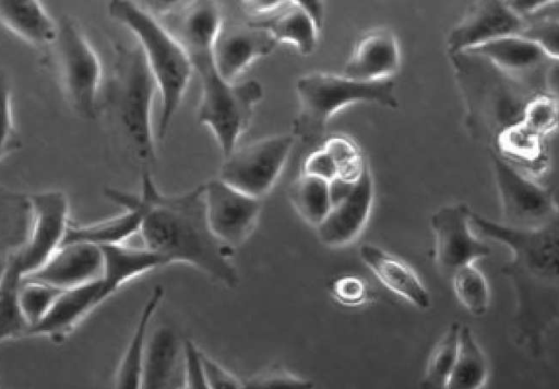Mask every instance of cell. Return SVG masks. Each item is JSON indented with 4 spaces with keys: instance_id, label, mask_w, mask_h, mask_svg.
<instances>
[{
    "instance_id": "obj_17",
    "label": "cell",
    "mask_w": 559,
    "mask_h": 389,
    "mask_svg": "<svg viewBox=\"0 0 559 389\" xmlns=\"http://www.w3.org/2000/svg\"><path fill=\"white\" fill-rule=\"evenodd\" d=\"M373 178L367 161L352 191L334 204L316 227L319 240L337 248L350 244L365 227L373 202Z\"/></svg>"
},
{
    "instance_id": "obj_43",
    "label": "cell",
    "mask_w": 559,
    "mask_h": 389,
    "mask_svg": "<svg viewBox=\"0 0 559 389\" xmlns=\"http://www.w3.org/2000/svg\"><path fill=\"white\" fill-rule=\"evenodd\" d=\"M180 389H209L200 364V349L189 339H183V379Z\"/></svg>"
},
{
    "instance_id": "obj_24",
    "label": "cell",
    "mask_w": 559,
    "mask_h": 389,
    "mask_svg": "<svg viewBox=\"0 0 559 389\" xmlns=\"http://www.w3.org/2000/svg\"><path fill=\"white\" fill-rule=\"evenodd\" d=\"M0 23L38 48L53 46L58 35V22L36 0H0Z\"/></svg>"
},
{
    "instance_id": "obj_44",
    "label": "cell",
    "mask_w": 559,
    "mask_h": 389,
    "mask_svg": "<svg viewBox=\"0 0 559 389\" xmlns=\"http://www.w3.org/2000/svg\"><path fill=\"white\" fill-rule=\"evenodd\" d=\"M302 174L331 181L337 177V168L329 153L321 149L311 152L302 165Z\"/></svg>"
},
{
    "instance_id": "obj_39",
    "label": "cell",
    "mask_w": 559,
    "mask_h": 389,
    "mask_svg": "<svg viewBox=\"0 0 559 389\" xmlns=\"http://www.w3.org/2000/svg\"><path fill=\"white\" fill-rule=\"evenodd\" d=\"M21 146L13 116L11 82L8 74L0 71V163Z\"/></svg>"
},
{
    "instance_id": "obj_18",
    "label": "cell",
    "mask_w": 559,
    "mask_h": 389,
    "mask_svg": "<svg viewBox=\"0 0 559 389\" xmlns=\"http://www.w3.org/2000/svg\"><path fill=\"white\" fill-rule=\"evenodd\" d=\"M111 295L100 279L63 290L44 318L33 326L27 337H45L62 343L79 323Z\"/></svg>"
},
{
    "instance_id": "obj_23",
    "label": "cell",
    "mask_w": 559,
    "mask_h": 389,
    "mask_svg": "<svg viewBox=\"0 0 559 389\" xmlns=\"http://www.w3.org/2000/svg\"><path fill=\"white\" fill-rule=\"evenodd\" d=\"M359 256L378 280L391 292L419 309H428L431 306L428 290L414 270L403 260L368 243L359 247Z\"/></svg>"
},
{
    "instance_id": "obj_29",
    "label": "cell",
    "mask_w": 559,
    "mask_h": 389,
    "mask_svg": "<svg viewBox=\"0 0 559 389\" xmlns=\"http://www.w3.org/2000/svg\"><path fill=\"white\" fill-rule=\"evenodd\" d=\"M489 374L487 358L468 326H461L456 358L445 389H484Z\"/></svg>"
},
{
    "instance_id": "obj_48",
    "label": "cell",
    "mask_w": 559,
    "mask_h": 389,
    "mask_svg": "<svg viewBox=\"0 0 559 389\" xmlns=\"http://www.w3.org/2000/svg\"><path fill=\"white\" fill-rule=\"evenodd\" d=\"M0 389H1V382H0Z\"/></svg>"
},
{
    "instance_id": "obj_16",
    "label": "cell",
    "mask_w": 559,
    "mask_h": 389,
    "mask_svg": "<svg viewBox=\"0 0 559 389\" xmlns=\"http://www.w3.org/2000/svg\"><path fill=\"white\" fill-rule=\"evenodd\" d=\"M465 51L488 59L504 72L530 82L544 94H549L548 73L559 61L537 44L519 35L497 38Z\"/></svg>"
},
{
    "instance_id": "obj_20",
    "label": "cell",
    "mask_w": 559,
    "mask_h": 389,
    "mask_svg": "<svg viewBox=\"0 0 559 389\" xmlns=\"http://www.w3.org/2000/svg\"><path fill=\"white\" fill-rule=\"evenodd\" d=\"M400 63V49L393 32L378 27L357 39L343 75L361 82L388 80L397 72Z\"/></svg>"
},
{
    "instance_id": "obj_9",
    "label": "cell",
    "mask_w": 559,
    "mask_h": 389,
    "mask_svg": "<svg viewBox=\"0 0 559 389\" xmlns=\"http://www.w3.org/2000/svg\"><path fill=\"white\" fill-rule=\"evenodd\" d=\"M292 133L275 134L236 149L225 158L218 178L257 199L274 187L295 143Z\"/></svg>"
},
{
    "instance_id": "obj_41",
    "label": "cell",
    "mask_w": 559,
    "mask_h": 389,
    "mask_svg": "<svg viewBox=\"0 0 559 389\" xmlns=\"http://www.w3.org/2000/svg\"><path fill=\"white\" fill-rule=\"evenodd\" d=\"M330 292L335 300L345 306H358L368 299L366 282L356 275H342L334 279Z\"/></svg>"
},
{
    "instance_id": "obj_12",
    "label": "cell",
    "mask_w": 559,
    "mask_h": 389,
    "mask_svg": "<svg viewBox=\"0 0 559 389\" xmlns=\"http://www.w3.org/2000/svg\"><path fill=\"white\" fill-rule=\"evenodd\" d=\"M471 212L466 203L460 202L439 208L430 217L436 263L448 278L491 254L490 247L472 233Z\"/></svg>"
},
{
    "instance_id": "obj_37",
    "label": "cell",
    "mask_w": 559,
    "mask_h": 389,
    "mask_svg": "<svg viewBox=\"0 0 559 389\" xmlns=\"http://www.w3.org/2000/svg\"><path fill=\"white\" fill-rule=\"evenodd\" d=\"M337 168V177L355 182L359 177L366 158L358 146L345 135H332L322 145Z\"/></svg>"
},
{
    "instance_id": "obj_5",
    "label": "cell",
    "mask_w": 559,
    "mask_h": 389,
    "mask_svg": "<svg viewBox=\"0 0 559 389\" xmlns=\"http://www.w3.org/2000/svg\"><path fill=\"white\" fill-rule=\"evenodd\" d=\"M116 57L108 90V111L119 141L141 172L156 162L152 106L156 82L139 44L115 46Z\"/></svg>"
},
{
    "instance_id": "obj_1",
    "label": "cell",
    "mask_w": 559,
    "mask_h": 389,
    "mask_svg": "<svg viewBox=\"0 0 559 389\" xmlns=\"http://www.w3.org/2000/svg\"><path fill=\"white\" fill-rule=\"evenodd\" d=\"M174 3L156 17L181 45L192 71L199 75L201 99L197 119L212 131L225 158L249 128L254 108L263 98V86L254 79L230 83L218 73L213 42L222 12L216 2Z\"/></svg>"
},
{
    "instance_id": "obj_7",
    "label": "cell",
    "mask_w": 559,
    "mask_h": 389,
    "mask_svg": "<svg viewBox=\"0 0 559 389\" xmlns=\"http://www.w3.org/2000/svg\"><path fill=\"white\" fill-rule=\"evenodd\" d=\"M299 102L292 135L305 144L319 141L330 119L345 106L357 103L377 104L390 109L399 107L392 79L361 82L326 72H311L296 82Z\"/></svg>"
},
{
    "instance_id": "obj_22",
    "label": "cell",
    "mask_w": 559,
    "mask_h": 389,
    "mask_svg": "<svg viewBox=\"0 0 559 389\" xmlns=\"http://www.w3.org/2000/svg\"><path fill=\"white\" fill-rule=\"evenodd\" d=\"M183 340L166 326L148 333L141 389H180Z\"/></svg>"
},
{
    "instance_id": "obj_36",
    "label": "cell",
    "mask_w": 559,
    "mask_h": 389,
    "mask_svg": "<svg viewBox=\"0 0 559 389\" xmlns=\"http://www.w3.org/2000/svg\"><path fill=\"white\" fill-rule=\"evenodd\" d=\"M62 291L41 282L23 279L20 306L29 329L44 318Z\"/></svg>"
},
{
    "instance_id": "obj_40",
    "label": "cell",
    "mask_w": 559,
    "mask_h": 389,
    "mask_svg": "<svg viewBox=\"0 0 559 389\" xmlns=\"http://www.w3.org/2000/svg\"><path fill=\"white\" fill-rule=\"evenodd\" d=\"M242 389H314V384L280 365H272L243 381Z\"/></svg>"
},
{
    "instance_id": "obj_34",
    "label": "cell",
    "mask_w": 559,
    "mask_h": 389,
    "mask_svg": "<svg viewBox=\"0 0 559 389\" xmlns=\"http://www.w3.org/2000/svg\"><path fill=\"white\" fill-rule=\"evenodd\" d=\"M559 2L547 0L535 12L523 17V28L519 36L540 46L549 56L559 59Z\"/></svg>"
},
{
    "instance_id": "obj_3",
    "label": "cell",
    "mask_w": 559,
    "mask_h": 389,
    "mask_svg": "<svg viewBox=\"0 0 559 389\" xmlns=\"http://www.w3.org/2000/svg\"><path fill=\"white\" fill-rule=\"evenodd\" d=\"M134 197L143 209L139 233L145 248L168 263H187L224 286H238L235 249L217 239L209 226L203 184L182 193L165 194L151 170H143L140 192Z\"/></svg>"
},
{
    "instance_id": "obj_11",
    "label": "cell",
    "mask_w": 559,
    "mask_h": 389,
    "mask_svg": "<svg viewBox=\"0 0 559 389\" xmlns=\"http://www.w3.org/2000/svg\"><path fill=\"white\" fill-rule=\"evenodd\" d=\"M29 227L25 241L12 256L24 278L41 267L61 246L70 224L69 200L57 189L31 194Z\"/></svg>"
},
{
    "instance_id": "obj_13",
    "label": "cell",
    "mask_w": 559,
    "mask_h": 389,
    "mask_svg": "<svg viewBox=\"0 0 559 389\" xmlns=\"http://www.w3.org/2000/svg\"><path fill=\"white\" fill-rule=\"evenodd\" d=\"M203 185L206 220L212 233L222 243L236 249L255 229L262 200L230 187L218 177Z\"/></svg>"
},
{
    "instance_id": "obj_25",
    "label": "cell",
    "mask_w": 559,
    "mask_h": 389,
    "mask_svg": "<svg viewBox=\"0 0 559 389\" xmlns=\"http://www.w3.org/2000/svg\"><path fill=\"white\" fill-rule=\"evenodd\" d=\"M545 139L520 120L498 134L493 142V151L521 173L537 181L549 167Z\"/></svg>"
},
{
    "instance_id": "obj_47",
    "label": "cell",
    "mask_w": 559,
    "mask_h": 389,
    "mask_svg": "<svg viewBox=\"0 0 559 389\" xmlns=\"http://www.w3.org/2000/svg\"><path fill=\"white\" fill-rule=\"evenodd\" d=\"M8 257L0 258V280L3 274Z\"/></svg>"
},
{
    "instance_id": "obj_8",
    "label": "cell",
    "mask_w": 559,
    "mask_h": 389,
    "mask_svg": "<svg viewBox=\"0 0 559 389\" xmlns=\"http://www.w3.org/2000/svg\"><path fill=\"white\" fill-rule=\"evenodd\" d=\"M56 48L61 83L72 109L84 119H95L103 68L81 25L70 16L58 22Z\"/></svg>"
},
{
    "instance_id": "obj_46",
    "label": "cell",
    "mask_w": 559,
    "mask_h": 389,
    "mask_svg": "<svg viewBox=\"0 0 559 389\" xmlns=\"http://www.w3.org/2000/svg\"><path fill=\"white\" fill-rule=\"evenodd\" d=\"M307 15L311 19L318 31L321 30L324 17V5L317 0H297Z\"/></svg>"
},
{
    "instance_id": "obj_38",
    "label": "cell",
    "mask_w": 559,
    "mask_h": 389,
    "mask_svg": "<svg viewBox=\"0 0 559 389\" xmlns=\"http://www.w3.org/2000/svg\"><path fill=\"white\" fill-rule=\"evenodd\" d=\"M522 123L536 134L548 138L558 126V97L539 94L525 106Z\"/></svg>"
},
{
    "instance_id": "obj_42",
    "label": "cell",
    "mask_w": 559,
    "mask_h": 389,
    "mask_svg": "<svg viewBox=\"0 0 559 389\" xmlns=\"http://www.w3.org/2000/svg\"><path fill=\"white\" fill-rule=\"evenodd\" d=\"M200 364L209 389H242V382L231 372L201 350Z\"/></svg>"
},
{
    "instance_id": "obj_6",
    "label": "cell",
    "mask_w": 559,
    "mask_h": 389,
    "mask_svg": "<svg viewBox=\"0 0 559 389\" xmlns=\"http://www.w3.org/2000/svg\"><path fill=\"white\" fill-rule=\"evenodd\" d=\"M109 16L124 25L138 38L150 71L162 96V111L157 123V138L164 139L173 117L179 108L192 68L178 40L154 13L129 0L108 3Z\"/></svg>"
},
{
    "instance_id": "obj_28",
    "label": "cell",
    "mask_w": 559,
    "mask_h": 389,
    "mask_svg": "<svg viewBox=\"0 0 559 389\" xmlns=\"http://www.w3.org/2000/svg\"><path fill=\"white\" fill-rule=\"evenodd\" d=\"M100 248L104 257L102 280L110 295L130 280L169 264L164 257L145 247L116 244Z\"/></svg>"
},
{
    "instance_id": "obj_10",
    "label": "cell",
    "mask_w": 559,
    "mask_h": 389,
    "mask_svg": "<svg viewBox=\"0 0 559 389\" xmlns=\"http://www.w3.org/2000/svg\"><path fill=\"white\" fill-rule=\"evenodd\" d=\"M490 158L504 225L534 229L559 220L551 188L524 175L492 149Z\"/></svg>"
},
{
    "instance_id": "obj_2",
    "label": "cell",
    "mask_w": 559,
    "mask_h": 389,
    "mask_svg": "<svg viewBox=\"0 0 559 389\" xmlns=\"http://www.w3.org/2000/svg\"><path fill=\"white\" fill-rule=\"evenodd\" d=\"M471 225L485 237L506 245L511 259L501 269L515 292L518 343L534 356L559 316V220L539 228L520 229L471 212Z\"/></svg>"
},
{
    "instance_id": "obj_27",
    "label": "cell",
    "mask_w": 559,
    "mask_h": 389,
    "mask_svg": "<svg viewBox=\"0 0 559 389\" xmlns=\"http://www.w3.org/2000/svg\"><path fill=\"white\" fill-rule=\"evenodd\" d=\"M164 297V287L156 285L146 299L115 375L114 389H141L146 342L152 319Z\"/></svg>"
},
{
    "instance_id": "obj_21",
    "label": "cell",
    "mask_w": 559,
    "mask_h": 389,
    "mask_svg": "<svg viewBox=\"0 0 559 389\" xmlns=\"http://www.w3.org/2000/svg\"><path fill=\"white\" fill-rule=\"evenodd\" d=\"M104 194L126 211L99 222L69 224L62 245L84 243L102 247L124 244L128 238L139 233L143 209L136 202L134 193L106 188Z\"/></svg>"
},
{
    "instance_id": "obj_32",
    "label": "cell",
    "mask_w": 559,
    "mask_h": 389,
    "mask_svg": "<svg viewBox=\"0 0 559 389\" xmlns=\"http://www.w3.org/2000/svg\"><path fill=\"white\" fill-rule=\"evenodd\" d=\"M28 227V199L0 190V258L22 246Z\"/></svg>"
},
{
    "instance_id": "obj_33",
    "label": "cell",
    "mask_w": 559,
    "mask_h": 389,
    "mask_svg": "<svg viewBox=\"0 0 559 389\" xmlns=\"http://www.w3.org/2000/svg\"><path fill=\"white\" fill-rule=\"evenodd\" d=\"M461 325L453 321L433 347L421 379V389H445L459 344Z\"/></svg>"
},
{
    "instance_id": "obj_26",
    "label": "cell",
    "mask_w": 559,
    "mask_h": 389,
    "mask_svg": "<svg viewBox=\"0 0 559 389\" xmlns=\"http://www.w3.org/2000/svg\"><path fill=\"white\" fill-rule=\"evenodd\" d=\"M248 20L267 30L277 44L288 43L305 57L317 48L319 31L297 0H285L274 12Z\"/></svg>"
},
{
    "instance_id": "obj_19",
    "label": "cell",
    "mask_w": 559,
    "mask_h": 389,
    "mask_svg": "<svg viewBox=\"0 0 559 389\" xmlns=\"http://www.w3.org/2000/svg\"><path fill=\"white\" fill-rule=\"evenodd\" d=\"M103 271L100 247L72 243L62 245L41 267L24 279L68 290L100 279Z\"/></svg>"
},
{
    "instance_id": "obj_30",
    "label": "cell",
    "mask_w": 559,
    "mask_h": 389,
    "mask_svg": "<svg viewBox=\"0 0 559 389\" xmlns=\"http://www.w3.org/2000/svg\"><path fill=\"white\" fill-rule=\"evenodd\" d=\"M24 279L15 258L8 256L0 280V343L27 337L28 325L20 306V288Z\"/></svg>"
},
{
    "instance_id": "obj_4",
    "label": "cell",
    "mask_w": 559,
    "mask_h": 389,
    "mask_svg": "<svg viewBox=\"0 0 559 389\" xmlns=\"http://www.w3.org/2000/svg\"><path fill=\"white\" fill-rule=\"evenodd\" d=\"M448 56L464 103V125L476 141L493 144L501 131L522 119L526 104L544 94L474 52Z\"/></svg>"
},
{
    "instance_id": "obj_14",
    "label": "cell",
    "mask_w": 559,
    "mask_h": 389,
    "mask_svg": "<svg viewBox=\"0 0 559 389\" xmlns=\"http://www.w3.org/2000/svg\"><path fill=\"white\" fill-rule=\"evenodd\" d=\"M277 42L272 34L247 21L223 17L213 42V57L221 76L230 83L257 59L266 57Z\"/></svg>"
},
{
    "instance_id": "obj_35",
    "label": "cell",
    "mask_w": 559,
    "mask_h": 389,
    "mask_svg": "<svg viewBox=\"0 0 559 389\" xmlns=\"http://www.w3.org/2000/svg\"><path fill=\"white\" fill-rule=\"evenodd\" d=\"M450 279L457 300L471 315L481 317L487 313L490 294L480 270L468 264L456 270Z\"/></svg>"
},
{
    "instance_id": "obj_45",
    "label": "cell",
    "mask_w": 559,
    "mask_h": 389,
    "mask_svg": "<svg viewBox=\"0 0 559 389\" xmlns=\"http://www.w3.org/2000/svg\"><path fill=\"white\" fill-rule=\"evenodd\" d=\"M355 182L335 177L329 181V191L332 207L343 200L353 189ZM331 207V208H332Z\"/></svg>"
},
{
    "instance_id": "obj_31",
    "label": "cell",
    "mask_w": 559,
    "mask_h": 389,
    "mask_svg": "<svg viewBox=\"0 0 559 389\" xmlns=\"http://www.w3.org/2000/svg\"><path fill=\"white\" fill-rule=\"evenodd\" d=\"M288 199L298 215L314 228L332 207L329 181L302 173L289 185Z\"/></svg>"
},
{
    "instance_id": "obj_15",
    "label": "cell",
    "mask_w": 559,
    "mask_h": 389,
    "mask_svg": "<svg viewBox=\"0 0 559 389\" xmlns=\"http://www.w3.org/2000/svg\"><path fill=\"white\" fill-rule=\"evenodd\" d=\"M523 25V20L506 1H475L448 34V55L465 51L497 38L519 35Z\"/></svg>"
}]
</instances>
